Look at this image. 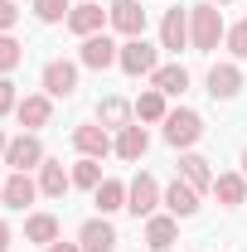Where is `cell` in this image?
Instances as JSON below:
<instances>
[{"label":"cell","instance_id":"1","mask_svg":"<svg viewBox=\"0 0 247 252\" xmlns=\"http://www.w3.org/2000/svg\"><path fill=\"white\" fill-rule=\"evenodd\" d=\"M223 39H228L223 10H218L214 0L194 5V10H189V49H194V54H214V49L223 44Z\"/></svg>","mask_w":247,"mask_h":252},{"label":"cell","instance_id":"2","mask_svg":"<svg viewBox=\"0 0 247 252\" xmlns=\"http://www.w3.org/2000/svg\"><path fill=\"white\" fill-rule=\"evenodd\" d=\"M117 68H122L126 78H151L155 68H160V44H151L146 34H136V39H122Z\"/></svg>","mask_w":247,"mask_h":252},{"label":"cell","instance_id":"3","mask_svg":"<svg viewBox=\"0 0 247 252\" xmlns=\"http://www.w3.org/2000/svg\"><path fill=\"white\" fill-rule=\"evenodd\" d=\"M160 126H165V146H175V151H189V146L204 136V117L189 112V107H170V117Z\"/></svg>","mask_w":247,"mask_h":252},{"label":"cell","instance_id":"4","mask_svg":"<svg viewBox=\"0 0 247 252\" xmlns=\"http://www.w3.org/2000/svg\"><path fill=\"white\" fill-rule=\"evenodd\" d=\"M160 180H155L151 170H141V175H131V185H126V214H136V219H151L155 209H160Z\"/></svg>","mask_w":247,"mask_h":252},{"label":"cell","instance_id":"5","mask_svg":"<svg viewBox=\"0 0 247 252\" xmlns=\"http://www.w3.org/2000/svg\"><path fill=\"white\" fill-rule=\"evenodd\" d=\"M5 165H10V170H20V175H30V170H39V165H44V141H39V136H34V131H20V136H15V141H10V146H5Z\"/></svg>","mask_w":247,"mask_h":252},{"label":"cell","instance_id":"6","mask_svg":"<svg viewBox=\"0 0 247 252\" xmlns=\"http://www.w3.org/2000/svg\"><path fill=\"white\" fill-rule=\"evenodd\" d=\"M117 54H122V44L112 39V34H88L83 44H78V63L83 68H93V73H102V68H117Z\"/></svg>","mask_w":247,"mask_h":252},{"label":"cell","instance_id":"7","mask_svg":"<svg viewBox=\"0 0 247 252\" xmlns=\"http://www.w3.org/2000/svg\"><path fill=\"white\" fill-rule=\"evenodd\" d=\"M78 68H83V63H73V59H49L44 73H39L44 93H49V97H73V93H78Z\"/></svg>","mask_w":247,"mask_h":252},{"label":"cell","instance_id":"8","mask_svg":"<svg viewBox=\"0 0 247 252\" xmlns=\"http://www.w3.org/2000/svg\"><path fill=\"white\" fill-rule=\"evenodd\" d=\"M73 151H78V156L102 160V156L117 151V141H112V131H107L102 122H83V126H73Z\"/></svg>","mask_w":247,"mask_h":252},{"label":"cell","instance_id":"9","mask_svg":"<svg viewBox=\"0 0 247 252\" xmlns=\"http://www.w3.org/2000/svg\"><path fill=\"white\" fill-rule=\"evenodd\" d=\"M107 25L122 34V39L146 34V5H141V0H112V5H107Z\"/></svg>","mask_w":247,"mask_h":252},{"label":"cell","instance_id":"10","mask_svg":"<svg viewBox=\"0 0 247 252\" xmlns=\"http://www.w3.org/2000/svg\"><path fill=\"white\" fill-rule=\"evenodd\" d=\"M199 199H204V194H199V189H189L185 180L175 175V180L165 185V194H160V209H165V214H175V219H194V214H199Z\"/></svg>","mask_w":247,"mask_h":252},{"label":"cell","instance_id":"11","mask_svg":"<svg viewBox=\"0 0 247 252\" xmlns=\"http://www.w3.org/2000/svg\"><path fill=\"white\" fill-rule=\"evenodd\" d=\"M68 30L78 34V39L102 34V30H107V10H102V0H78V5L68 10Z\"/></svg>","mask_w":247,"mask_h":252},{"label":"cell","instance_id":"12","mask_svg":"<svg viewBox=\"0 0 247 252\" xmlns=\"http://www.w3.org/2000/svg\"><path fill=\"white\" fill-rule=\"evenodd\" d=\"M34 199H39V180L20 175V170H10L5 185H0V204H5V209H30Z\"/></svg>","mask_w":247,"mask_h":252},{"label":"cell","instance_id":"13","mask_svg":"<svg viewBox=\"0 0 247 252\" xmlns=\"http://www.w3.org/2000/svg\"><path fill=\"white\" fill-rule=\"evenodd\" d=\"M243 93V68L238 63H214L209 68V97L214 102H233Z\"/></svg>","mask_w":247,"mask_h":252},{"label":"cell","instance_id":"14","mask_svg":"<svg viewBox=\"0 0 247 252\" xmlns=\"http://www.w3.org/2000/svg\"><path fill=\"white\" fill-rule=\"evenodd\" d=\"M49 117H54V97L49 93H30V97H20V107H15V122L25 126V131L49 126Z\"/></svg>","mask_w":247,"mask_h":252},{"label":"cell","instance_id":"15","mask_svg":"<svg viewBox=\"0 0 247 252\" xmlns=\"http://www.w3.org/2000/svg\"><path fill=\"white\" fill-rule=\"evenodd\" d=\"M78 248L83 252H112L117 248V228H112V219H88L83 228H78Z\"/></svg>","mask_w":247,"mask_h":252},{"label":"cell","instance_id":"16","mask_svg":"<svg viewBox=\"0 0 247 252\" xmlns=\"http://www.w3.org/2000/svg\"><path fill=\"white\" fill-rule=\"evenodd\" d=\"M160 49H170V54H180L189 49V10H165V20H160Z\"/></svg>","mask_w":247,"mask_h":252},{"label":"cell","instance_id":"17","mask_svg":"<svg viewBox=\"0 0 247 252\" xmlns=\"http://www.w3.org/2000/svg\"><path fill=\"white\" fill-rule=\"evenodd\" d=\"M73 189V170H63V160H44L39 165V194L44 199H63Z\"/></svg>","mask_w":247,"mask_h":252},{"label":"cell","instance_id":"18","mask_svg":"<svg viewBox=\"0 0 247 252\" xmlns=\"http://www.w3.org/2000/svg\"><path fill=\"white\" fill-rule=\"evenodd\" d=\"M180 180H185L189 189H199V194H209V189H214V170H209V160L199 156V151H185V156H180Z\"/></svg>","mask_w":247,"mask_h":252},{"label":"cell","instance_id":"19","mask_svg":"<svg viewBox=\"0 0 247 252\" xmlns=\"http://www.w3.org/2000/svg\"><path fill=\"white\" fill-rule=\"evenodd\" d=\"M146 151H151V136H146V126H141V122H131V126L117 131V156H122L126 165H136Z\"/></svg>","mask_w":247,"mask_h":252},{"label":"cell","instance_id":"20","mask_svg":"<svg viewBox=\"0 0 247 252\" xmlns=\"http://www.w3.org/2000/svg\"><path fill=\"white\" fill-rule=\"evenodd\" d=\"M175 238H180V219L175 214H151L146 219V243H151V252H165Z\"/></svg>","mask_w":247,"mask_h":252},{"label":"cell","instance_id":"21","mask_svg":"<svg viewBox=\"0 0 247 252\" xmlns=\"http://www.w3.org/2000/svg\"><path fill=\"white\" fill-rule=\"evenodd\" d=\"M131 107H136V122H146V126L170 117V97L160 93V88H141V97H136Z\"/></svg>","mask_w":247,"mask_h":252},{"label":"cell","instance_id":"22","mask_svg":"<svg viewBox=\"0 0 247 252\" xmlns=\"http://www.w3.org/2000/svg\"><path fill=\"white\" fill-rule=\"evenodd\" d=\"M214 194H218V204L223 209H243L247 204V175H214Z\"/></svg>","mask_w":247,"mask_h":252},{"label":"cell","instance_id":"23","mask_svg":"<svg viewBox=\"0 0 247 252\" xmlns=\"http://www.w3.org/2000/svg\"><path fill=\"white\" fill-rule=\"evenodd\" d=\"M151 88H160L165 97H180L189 88V68L185 63H160V68L151 73Z\"/></svg>","mask_w":247,"mask_h":252},{"label":"cell","instance_id":"24","mask_svg":"<svg viewBox=\"0 0 247 252\" xmlns=\"http://www.w3.org/2000/svg\"><path fill=\"white\" fill-rule=\"evenodd\" d=\"M131 117H136V107H131V102H122V97H102V102H97V122L107 126V131L131 126Z\"/></svg>","mask_w":247,"mask_h":252},{"label":"cell","instance_id":"25","mask_svg":"<svg viewBox=\"0 0 247 252\" xmlns=\"http://www.w3.org/2000/svg\"><path fill=\"white\" fill-rule=\"evenodd\" d=\"M25 243H39V248L59 243V219L54 214H30L25 219Z\"/></svg>","mask_w":247,"mask_h":252},{"label":"cell","instance_id":"26","mask_svg":"<svg viewBox=\"0 0 247 252\" xmlns=\"http://www.w3.org/2000/svg\"><path fill=\"white\" fill-rule=\"evenodd\" d=\"M93 204H97L102 219L117 214V209H126V185H122V180H102V185L93 189Z\"/></svg>","mask_w":247,"mask_h":252},{"label":"cell","instance_id":"27","mask_svg":"<svg viewBox=\"0 0 247 252\" xmlns=\"http://www.w3.org/2000/svg\"><path fill=\"white\" fill-rule=\"evenodd\" d=\"M20 63H25V44L15 34H0V78H10Z\"/></svg>","mask_w":247,"mask_h":252},{"label":"cell","instance_id":"28","mask_svg":"<svg viewBox=\"0 0 247 252\" xmlns=\"http://www.w3.org/2000/svg\"><path fill=\"white\" fill-rule=\"evenodd\" d=\"M73 185H78V189H97V185H102V160L83 156L78 165H73Z\"/></svg>","mask_w":247,"mask_h":252},{"label":"cell","instance_id":"29","mask_svg":"<svg viewBox=\"0 0 247 252\" xmlns=\"http://www.w3.org/2000/svg\"><path fill=\"white\" fill-rule=\"evenodd\" d=\"M68 0H34V20L39 25H59V20H68Z\"/></svg>","mask_w":247,"mask_h":252},{"label":"cell","instance_id":"30","mask_svg":"<svg viewBox=\"0 0 247 252\" xmlns=\"http://www.w3.org/2000/svg\"><path fill=\"white\" fill-rule=\"evenodd\" d=\"M223 44H228V54H233V59H247V20H238V25L228 30Z\"/></svg>","mask_w":247,"mask_h":252},{"label":"cell","instance_id":"31","mask_svg":"<svg viewBox=\"0 0 247 252\" xmlns=\"http://www.w3.org/2000/svg\"><path fill=\"white\" fill-rule=\"evenodd\" d=\"M15 107H20V93H15V83H10V78H0V117H10Z\"/></svg>","mask_w":247,"mask_h":252},{"label":"cell","instance_id":"32","mask_svg":"<svg viewBox=\"0 0 247 252\" xmlns=\"http://www.w3.org/2000/svg\"><path fill=\"white\" fill-rule=\"evenodd\" d=\"M15 20H20L15 0H0V34H10V30H15Z\"/></svg>","mask_w":247,"mask_h":252},{"label":"cell","instance_id":"33","mask_svg":"<svg viewBox=\"0 0 247 252\" xmlns=\"http://www.w3.org/2000/svg\"><path fill=\"white\" fill-rule=\"evenodd\" d=\"M10 243H15V233H10V223L0 219V252H10Z\"/></svg>","mask_w":247,"mask_h":252},{"label":"cell","instance_id":"34","mask_svg":"<svg viewBox=\"0 0 247 252\" xmlns=\"http://www.w3.org/2000/svg\"><path fill=\"white\" fill-rule=\"evenodd\" d=\"M44 252H83V248H78V243H63V238H59V243H49Z\"/></svg>","mask_w":247,"mask_h":252},{"label":"cell","instance_id":"35","mask_svg":"<svg viewBox=\"0 0 247 252\" xmlns=\"http://www.w3.org/2000/svg\"><path fill=\"white\" fill-rule=\"evenodd\" d=\"M5 146H10V136H5V131H0V156H5Z\"/></svg>","mask_w":247,"mask_h":252},{"label":"cell","instance_id":"36","mask_svg":"<svg viewBox=\"0 0 247 252\" xmlns=\"http://www.w3.org/2000/svg\"><path fill=\"white\" fill-rule=\"evenodd\" d=\"M243 175H247V151H243Z\"/></svg>","mask_w":247,"mask_h":252},{"label":"cell","instance_id":"37","mask_svg":"<svg viewBox=\"0 0 247 252\" xmlns=\"http://www.w3.org/2000/svg\"><path fill=\"white\" fill-rule=\"evenodd\" d=\"M214 5H233V0H214Z\"/></svg>","mask_w":247,"mask_h":252},{"label":"cell","instance_id":"38","mask_svg":"<svg viewBox=\"0 0 247 252\" xmlns=\"http://www.w3.org/2000/svg\"><path fill=\"white\" fill-rule=\"evenodd\" d=\"M0 185H5V180H0Z\"/></svg>","mask_w":247,"mask_h":252}]
</instances>
